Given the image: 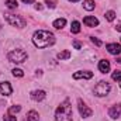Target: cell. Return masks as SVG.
<instances>
[{
    "label": "cell",
    "mask_w": 121,
    "mask_h": 121,
    "mask_svg": "<svg viewBox=\"0 0 121 121\" xmlns=\"http://www.w3.org/2000/svg\"><path fill=\"white\" fill-rule=\"evenodd\" d=\"M32 42L38 48H48V47L55 44V35L52 32H49V31L38 30L32 35Z\"/></svg>",
    "instance_id": "1"
},
{
    "label": "cell",
    "mask_w": 121,
    "mask_h": 121,
    "mask_svg": "<svg viewBox=\"0 0 121 121\" xmlns=\"http://www.w3.org/2000/svg\"><path fill=\"white\" fill-rule=\"evenodd\" d=\"M55 120L56 121H73L72 106H70L69 100H65L63 103L59 104V107L56 108V113H55Z\"/></svg>",
    "instance_id": "2"
},
{
    "label": "cell",
    "mask_w": 121,
    "mask_h": 121,
    "mask_svg": "<svg viewBox=\"0 0 121 121\" xmlns=\"http://www.w3.org/2000/svg\"><path fill=\"white\" fill-rule=\"evenodd\" d=\"M27 52L24 51V49H21V48H18V49H13L11 52H9V55H7V58L10 62H13V63H23L24 60L27 59Z\"/></svg>",
    "instance_id": "3"
},
{
    "label": "cell",
    "mask_w": 121,
    "mask_h": 121,
    "mask_svg": "<svg viewBox=\"0 0 121 121\" xmlns=\"http://www.w3.org/2000/svg\"><path fill=\"white\" fill-rule=\"evenodd\" d=\"M4 17H6L7 23H9L10 26H13V27L23 28V27H26V24H27L26 20H24L21 16H16V14H11V13H6Z\"/></svg>",
    "instance_id": "4"
},
{
    "label": "cell",
    "mask_w": 121,
    "mask_h": 121,
    "mask_svg": "<svg viewBox=\"0 0 121 121\" xmlns=\"http://www.w3.org/2000/svg\"><path fill=\"white\" fill-rule=\"evenodd\" d=\"M110 90H111L110 83H107V82H104V80H100V82L94 86V94H96V96H99V97L107 96Z\"/></svg>",
    "instance_id": "5"
},
{
    "label": "cell",
    "mask_w": 121,
    "mask_h": 121,
    "mask_svg": "<svg viewBox=\"0 0 121 121\" xmlns=\"http://www.w3.org/2000/svg\"><path fill=\"white\" fill-rule=\"evenodd\" d=\"M78 104H79V106H78V107H79V113H80V116H82L83 118H89L91 114H93V111H91L90 108H89L80 99L78 100Z\"/></svg>",
    "instance_id": "6"
},
{
    "label": "cell",
    "mask_w": 121,
    "mask_h": 121,
    "mask_svg": "<svg viewBox=\"0 0 121 121\" xmlns=\"http://www.w3.org/2000/svg\"><path fill=\"white\" fill-rule=\"evenodd\" d=\"M11 93H13V87H11V85H10L9 82L0 83V94H3V96H10Z\"/></svg>",
    "instance_id": "7"
},
{
    "label": "cell",
    "mask_w": 121,
    "mask_h": 121,
    "mask_svg": "<svg viewBox=\"0 0 121 121\" xmlns=\"http://www.w3.org/2000/svg\"><path fill=\"white\" fill-rule=\"evenodd\" d=\"M91 78H93V72L90 70H79L73 73V79H91Z\"/></svg>",
    "instance_id": "8"
},
{
    "label": "cell",
    "mask_w": 121,
    "mask_h": 121,
    "mask_svg": "<svg viewBox=\"0 0 121 121\" xmlns=\"http://www.w3.org/2000/svg\"><path fill=\"white\" fill-rule=\"evenodd\" d=\"M45 97H47V93H45L44 90H34V91H31V99H32L34 101H42Z\"/></svg>",
    "instance_id": "9"
},
{
    "label": "cell",
    "mask_w": 121,
    "mask_h": 121,
    "mask_svg": "<svg viewBox=\"0 0 121 121\" xmlns=\"http://www.w3.org/2000/svg\"><path fill=\"white\" fill-rule=\"evenodd\" d=\"M106 48H107L108 54H111V55H118L121 52V45L120 44H107Z\"/></svg>",
    "instance_id": "10"
},
{
    "label": "cell",
    "mask_w": 121,
    "mask_h": 121,
    "mask_svg": "<svg viewBox=\"0 0 121 121\" xmlns=\"http://www.w3.org/2000/svg\"><path fill=\"white\" fill-rule=\"evenodd\" d=\"M108 116L111 118H118L121 116V104H116L108 110Z\"/></svg>",
    "instance_id": "11"
},
{
    "label": "cell",
    "mask_w": 121,
    "mask_h": 121,
    "mask_svg": "<svg viewBox=\"0 0 121 121\" xmlns=\"http://www.w3.org/2000/svg\"><path fill=\"white\" fill-rule=\"evenodd\" d=\"M83 24L87 27H96V26H99V20L94 16H87L83 18Z\"/></svg>",
    "instance_id": "12"
},
{
    "label": "cell",
    "mask_w": 121,
    "mask_h": 121,
    "mask_svg": "<svg viewBox=\"0 0 121 121\" xmlns=\"http://www.w3.org/2000/svg\"><path fill=\"white\" fill-rule=\"evenodd\" d=\"M99 70L101 72V73H107V72H110V62L107 59H103L99 62Z\"/></svg>",
    "instance_id": "13"
},
{
    "label": "cell",
    "mask_w": 121,
    "mask_h": 121,
    "mask_svg": "<svg viewBox=\"0 0 121 121\" xmlns=\"http://www.w3.org/2000/svg\"><path fill=\"white\" fill-rule=\"evenodd\" d=\"M27 121H39V116H38V113L34 111V110L28 111V114H27Z\"/></svg>",
    "instance_id": "14"
},
{
    "label": "cell",
    "mask_w": 121,
    "mask_h": 121,
    "mask_svg": "<svg viewBox=\"0 0 121 121\" xmlns=\"http://www.w3.org/2000/svg\"><path fill=\"white\" fill-rule=\"evenodd\" d=\"M65 26H66V20H65V18H58V20H55V21H54V27H55L56 30L63 28Z\"/></svg>",
    "instance_id": "15"
},
{
    "label": "cell",
    "mask_w": 121,
    "mask_h": 121,
    "mask_svg": "<svg viewBox=\"0 0 121 121\" xmlns=\"http://www.w3.org/2000/svg\"><path fill=\"white\" fill-rule=\"evenodd\" d=\"M69 58H70V51H68V49H65V51L58 54V59L59 60H65V59H69Z\"/></svg>",
    "instance_id": "16"
},
{
    "label": "cell",
    "mask_w": 121,
    "mask_h": 121,
    "mask_svg": "<svg viewBox=\"0 0 121 121\" xmlns=\"http://www.w3.org/2000/svg\"><path fill=\"white\" fill-rule=\"evenodd\" d=\"M111 78H113V80H116L120 85V87H121V70H114L113 75H111Z\"/></svg>",
    "instance_id": "17"
},
{
    "label": "cell",
    "mask_w": 121,
    "mask_h": 121,
    "mask_svg": "<svg viewBox=\"0 0 121 121\" xmlns=\"http://www.w3.org/2000/svg\"><path fill=\"white\" fill-rule=\"evenodd\" d=\"M70 31L73 34H79L80 32V23L79 21H73L72 23V27H70Z\"/></svg>",
    "instance_id": "18"
},
{
    "label": "cell",
    "mask_w": 121,
    "mask_h": 121,
    "mask_svg": "<svg viewBox=\"0 0 121 121\" xmlns=\"http://www.w3.org/2000/svg\"><path fill=\"white\" fill-rule=\"evenodd\" d=\"M94 1L93 0H85V3H83V7L86 9V10H89V11H91V10H94Z\"/></svg>",
    "instance_id": "19"
},
{
    "label": "cell",
    "mask_w": 121,
    "mask_h": 121,
    "mask_svg": "<svg viewBox=\"0 0 121 121\" xmlns=\"http://www.w3.org/2000/svg\"><path fill=\"white\" fill-rule=\"evenodd\" d=\"M104 17H106V20H107V21H114V18H116V13H114L113 10H110V11H107V13H106V16H104Z\"/></svg>",
    "instance_id": "20"
},
{
    "label": "cell",
    "mask_w": 121,
    "mask_h": 121,
    "mask_svg": "<svg viewBox=\"0 0 121 121\" xmlns=\"http://www.w3.org/2000/svg\"><path fill=\"white\" fill-rule=\"evenodd\" d=\"M6 4L9 9H17V6H18L17 0H6Z\"/></svg>",
    "instance_id": "21"
},
{
    "label": "cell",
    "mask_w": 121,
    "mask_h": 121,
    "mask_svg": "<svg viewBox=\"0 0 121 121\" xmlns=\"http://www.w3.org/2000/svg\"><path fill=\"white\" fill-rule=\"evenodd\" d=\"M20 110H21V106H13V107L9 108V114H13V116H14V114L18 113Z\"/></svg>",
    "instance_id": "22"
},
{
    "label": "cell",
    "mask_w": 121,
    "mask_h": 121,
    "mask_svg": "<svg viewBox=\"0 0 121 121\" xmlns=\"http://www.w3.org/2000/svg\"><path fill=\"white\" fill-rule=\"evenodd\" d=\"M11 72H13V76H16V78H23L24 76V72L21 69H13Z\"/></svg>",
    "instance_id": "23"
},
{
    "label": "cell",
    "mask_w": 121,
    "mask_h": 121,
    "mask_svg": "<svg viewBox=\"0 0 121 121\" xmlns=\"http://www.w3.org/2000/svg\"><path fill=\"white\" fill-rule=\"evenodd\" d=\"M45 3H47V6H48L49 9H54V7L56 6V0H47Z\"/></svg>",
    "instance_id": "24"
},
{
    "label": "cell",
    "mask_w": 121,
    "mask_h": 121,
    "mask_svg": "<svg viewBox=\"0 0 121 121\" xmlns=\"http://www.w3.org/2000/svg\"><path fill=\"white\" fill-rule=\"evenodd\" d=\"M4 121H16V117H14L13 114H9V113H7V114L4 116Z\"/></svg>",
    "instance_id": "25"
},
{
    "label": "cell",
    "mask_w": 121,
    "mask_h": 121,
    "mask_svg": "<svg viewBox=\"0 0 121 121\" xmlns=\"http://www.w3.org/2000/svg\"><path fill=\"white\" fill-rule=\"evenodd\" d=\"M91 42H93L94 45H97V47H101V41L97 39V38H94V37H91Z\"/></svg>",
    "instance_id": "26"
},
{
    "label": "cell",
    "mask_w": 121,
    "mask_h": 121,
    "mask_svg": "<svg viewBox=\"0 0 121 121\" xmlns=\"http://www.w3.org/2000/svg\"><path fill=\"white\" fill-rule=\"evenodd\" d=\"M73 47H75L76 49H80V47H82V45H80V42H79V41H73Z\"/></svg>",
    "instance_id": "27"
},
{
    "label": "cell",
    "mask_w": 121,
    "mask_h": 121,
    "mask_svg": "<svg viewBox=\"0 0 121 121\" xmlns=\"http://www.w3.org/2000/svg\"><path fill=\"white\" fill-rule=\"evenodd\" d=\"M35 9L37 10H42V4L41 3H35Z\"/></svg>",
    "instance_id": "28"
},
{
    "label": "cell",
    "mask_w": 121,
    "mask_h": 121,
    "mask_svg": "<svg viewBox=\"0 0 121 121\" xmlns=\"http://www.w3.org/2000/svg\"><path fill=\"white\" fill-rule=\"evenodd\" d=\"M24 3H27V4H31V3H34V0H23Z\"/></svg>",
    "instance_id": "29"
},
{
    "label": "cell",
    "mask_w": 121,
    "mask_h": 121,
    "mask_svg": "<svg viewBox=\"0 0 121 121\" xmlns=\"http://www.w3.org/2000/svg\"><path fill=\"white\" fill-rule=\"evenodd\" d=\"M116 30H117V31H120V32H121V23H120V24H117V27H116Z\"/></svg>",
    "instance_id": "30"
},
{
    "label": "cell",
    "mask_w": 121,
    "mask_h": 121,
    "mask_svg": "<svg viewBox=\"0 0 121 121\" xmlns=\"http://www.w3.org/2000/svg\"><path fill=\"white\" fill-rule=\"evenodd\" d=\"M117 62H118V63H121V58H117Z\"/></svg>",
    "instance_id": "31"
},
{
    "label": "cell",
    "mask_w": 121,
    "mask_h": 121,
    "mask_svg": "<svg viewBox=\"0 0 121 121\" xmlns=\"http://www.w3.org/2000/svg\"><path fill=\"white\" fill-rule=\"evenodd\" d=\"M69 1H73V3H75V1H79V0H69Z\"/></svg>",
    "instance_id": "32"
},
{
    "label": "cell",
    "mask_w": 121,
    "mask_h": 121,
    "mask_svg": "<svg viewBox=\"0 0 121 121\" xmlns=\"http://www.w3.org/2000/svg\"><path fill=\"white\" fill-rule=\"evenodd\" d=\"M0 30H1V23H0Z\"/></svg>",
    "instance_id": "33"
}]
</instances>
